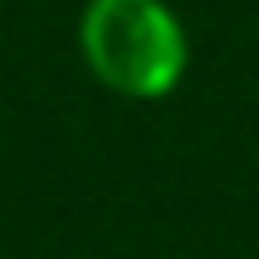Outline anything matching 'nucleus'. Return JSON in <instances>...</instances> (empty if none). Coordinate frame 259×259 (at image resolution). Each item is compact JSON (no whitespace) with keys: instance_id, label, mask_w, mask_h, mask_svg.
<instances>
[{"instance_id":"f257e3e1","label":"nucleus","mask_w":259,"mask_h":259,"mask_svg":"<svg viewBox=\"0 0 259 259\" xmlns=\"http://www.w3.org/2000/svg\"><path fill=\"white\" fill-rule=\"evenodd\" d=\"M74 48L116 101H169L191 74V32L169 0H85Z\"/></svg>"}]
</instances>
